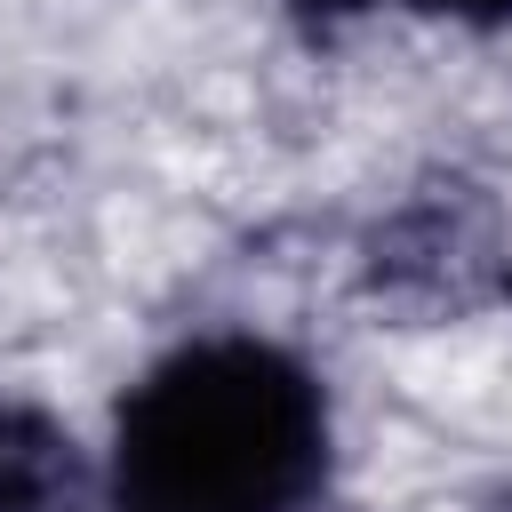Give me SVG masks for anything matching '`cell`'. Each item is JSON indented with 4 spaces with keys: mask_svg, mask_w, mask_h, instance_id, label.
<instances>
[{
    "mask_svg": "<svg viewBox=\"0 0 512 512\" xmlns=\"http://www.w3.org/2000/svg\"><path fill=\"white\" fill-rule=\"evenodd\" d=\"M336 408L304 352L256 328L168 344L112 408L96 512H320Z\"/></svg>",
    "mask_w": 512,
    "mask_h": 512,
    "instance_id": "cell-1",
    "label": "cell"
},
{
    "mask_svg": "<svg viewBox=\"0 0 512 512\" xmlns=\"http://www.w3.org/2000/svg\"><path fill=\"white\" fill-rule=\"evenodd\" d=\"M512 256L496 248V216L472 184H432L408 208H392L368 232L360 256V288L392 296V304H424V312H472L488 296H504Z\"/></svg>",
    "mask_w": 512,
    "mask_h": 512,
    "instance_id": "cell-2",
    "label": "cell"
},
{
    "mask_svg": "<svg viewBox=\"0 0 512 512\" xmlns=\"http://www.w3.org/2000/svg\"><path fill=\"white\" fill-rule=\"evenodd\" d=\"M0 512H96L88 448L32 400H0Z\"/></svg>",
    "mask_w": 512,
    "mask_h": 512,
    "instance_id": "cell-3",
    "label": "cell"
},
{
    "mask_svg": "<svg viewBox=\"0 0 512 512\" xmlns=\"http://www.w3.org/2000/svg\"><path fill=\"white\" fill-rule=\"evenodd\" d=\"M408 16H440V24H464V32H512V0H392Z\"/></svg>",
    "mask_w": 512,
    "mask_h": 512,
    "instance_id": "cell-4",
    "label": "cell"
},
{
    "mask_svg": "<svg viewBox=\"0 0 512 512\" xmlns=\"http://www.w3.org/2000/svg\"><path fill=\"white\" fill-rule=\"evenodd\" d=\"M376 8H392V0H288V16H296V32H304V40H336L344 24L376 16Z\"/></svg>",
    "mask_w": 512,
    "mask_h": 512,
    "instance_id": "cell-5",
    "label": "cell"
}]
</instances>
